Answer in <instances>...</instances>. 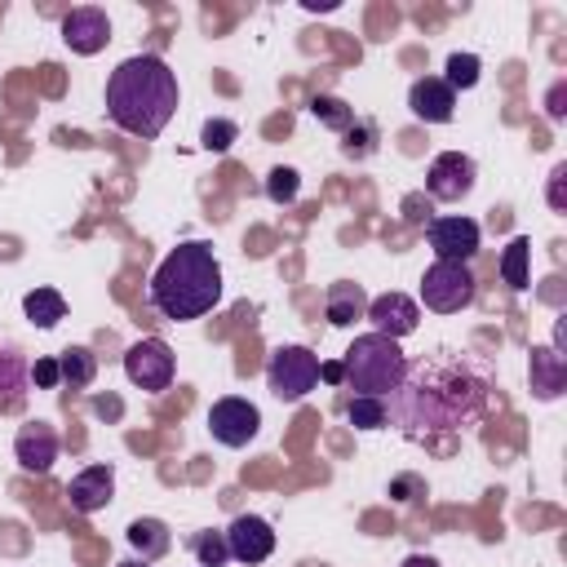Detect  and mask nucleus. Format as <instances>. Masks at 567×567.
I'll return each instance as SVG.
<instances>
[{
    "mask_svg": "<svg viewBox=\"0 0 567 567\" xmlns=\"http://www.w3.org/2000/svg\"><path fill=\"white\" fill-rule=\"evenodd\" d=\"M487 394H492V377L483 363H474L465 350H434L408 363V377L390 394L385 416L408 439L452 434L487 412Z\"/></svg>",
    "mask_w": 567,
    "mask_h": 567,
    "instance_id": "nucleus-1",
    "label": "nucleus"
},
{
    "mask_svg": "<svg viewBox=\"0 0 567 567\" xmlns=\"http://www.w3.org/2000/svg\"><path fill=\"white\" fill-rule=\"evenodd\" d=\"M177 71L159 53H133L106 75V115L133 137H159L177 111Z\"/></svg>",
    "mask_w": 567,
    "mask_h": 567,
    "instance_id": "nucleus-2",
    "label": "nucleus"
},
{
    "mask_svg": "<svg viewBox=\"0 0 567 567\" xmlns=\"http://www.w3.org/2000/svg\"><path fill=\"white\" fill-rule=\"evenodd\" d=\"M151 306L173 319V323H190V319H204L217 301H221V266L213 257L208 244L190 239V244H177L151 275V288H146Z\"/></svg>",
    "mask_w": 567,
    "mask_h": 567,
    "instance_id": "nucleus-3",
    "label": "nucleus"
},
{
    "mask_svg": "<svg viewBox=\"0 0 567 567\" xmlns=\"http://www.w3.org/2000/svg\"><path fill=\"white\" fill-rule=\"evenodd\" d=\"M341 368H346V385L354 394L390 399L399 390V381L408 377V354L399 350V341H390L381 332H363V337L350 341Z\"/></svg>",
    "mask_w": 567,
    "mask_h": 567,
    "instance_id": "nucleus-4",
    "label": "nucleus"
},
{
    "mask_svg": "<svg viewBox=\"0 0 567 567\" xmlns=\"http://www.w3.org/2000/svg\"><path fill=\"white\" fill-rule=\"evenodd\" d=\"M319 385V354L310 346H275L266 359V390L279 403H297Z\"/></svg>",
    "mask_w": 567,
    "mask_h": 567,
    "instance_id": "nucleus-5",
    "label": "nucleus"
},
{
    "mask_svg": "<svg viewBox=\"0 0 567 567\" xmlns=\"http://www.w3.org/2000/svg\"><path fill=\"white\" fill-rule=\"evenodd\" d=\"M478 292V279L465 261H430L425 275H421V301L434 310V315H456L474 301Z\"/></svg>",
    "mask_w": 567,
    "mask_h": 567,
    "instance_id": "nucleus-6",
    "label": "nucleus"
},
{
    "mask_svg": "<svg viewBox=\"0 0 567 567\" xmlns=\"http://www.w3.org/2000/svg\"><path fill=\"white\" fill-rule=\"evenodd\" d=\"M261 430V412L257 403L239 399V394H226L208 408V434L221 443V447H248Z\"/></svg>",
    "mask_w": 567,
    "mask_h": 567,
    "instance_id": "nucleus-7",
    "label": "nucleus"
},
{
    "mask_svg": "<svg viewBox=\"0 0 567 567\" xmlns=\"http://www.w3.org/2000/svg\"><path fill=\"white\" fill-rule=\"evenodd\" d=\"M124 372L137 390H168L173 385V350L159 337H142L124 350Z\"/></svg>",
    "mask_w": 567,
    "mask_h": 567,
    "instance_id": "nucleus-8",
    "label": "nucleus"
},
{
    "mask_svg": "<svg viewBox=\"0 0 567 567\" xmlns=\"http://www.w3.org/2000/svg\"><path fill=\"white\" fill-rule=\"evenodd\" d=\"M474 182H478V164H474L470 155H461V151H443V155L430 159V173H425V190H430V199L456 204V199H465V195L474 190Z\"/></svg>",
    "mask_w": 567,
    "mask_h": 567,
    "instance_id": "nucleus-9",
    "label": "nucleus"
},
{
    "mask_svg": "<svg viewBox=\"0 0 567 567\" xmlns=\"http://www.w3.org/2000/svg\"><path fill=\"white\" fill-rule=\"evenodd\" d=\"M425 235H430V248H434V257L439 261H465L470 266V257L478 252V221L474 217H461V213H452V217H434L430 226H425Z\"/></svg>",
    "mask_w": 567,
    "mask_h": 567,
    "instance_id": "nucleus-10",
    "label": "nucleus"
},
{
    "mask_svg": "<svg viewBox=\"0 0 567 567\" xmlns=\"http://www.w3.org/2000/svg\"><path fill=\"white\" fill-rule=\"evenodd\" d=\"M363 319H372V332H381V337H390V341H403L408 332H416L421 306H416L408 292H381V297H368Z\"/></svg>",
    "mask_w": 567,
    "mask_h": 567,
    "instance_id": "nucleus-11",
    "label": "nucleus"
},
{
    "mask_svg": "<svg viewBox=\"0 0 567 567\" xmlns=\"http://www.w3.org/2000/svg\"><path fill=\"white\" fill-rule=\"evenodd\" d=\"M226 549L235 563H266L275 554V527L261 518V514H239L230 527H226Z\"/></svg>",
    "mask_w": 567,
    "mask_h": 567,
    "instance_id": "nucleus-12",
    "label": "nucleus"
},
{
    "mask_svg": "<svg viewBox=\"0 0 567 567\" xmlns=\"http://www.w3.org/2000/svg\"><path fill=\"white\" fill-rule=\"evenodd\" d=\"M106 40H111V18H106L102 9L80 4V9H71V13L62 18V44H66L71 53L93 58V53L106 49Z\"/></svg>",
    "mask_w": 567,
    "mask_h": 567,
    "instance_id": "nucleus-13",
    "label": "nucleus"
},
{
    "mask_svg": "<svg viewBox=\"0 0 567 567\" xmlns=\"http://www.w3.org/2000/svg\"><path fill=\"white\" fill-rule=\"evenodd\" d=\"M58 447L62 443H58V430L49 421H27L13 434V456H18V465L27 474H49L53 461H58Z\"/></svg>",
    "mask_w": 567,
    "mask_h": 567,
    "instance_id": "nucleus-14",
    "label": "nucleus"
},
{
    "mask_svg": "<svg viewBox=\"0 0 567 567\" xmlns=\"http://www.w3.org/2000/svg\"><path fill=\"white\" fill-rule=\"evenodd\" d=\"M111 496H115V470L111 465H84L66 483V501L75 514H97L111 505Z\"/></svg>",
    "mask_w": 567,
    "mask_h": 567,
    "instance_id": "nucleus-15",
    "label": "nucleus"
},
{
    "mask_svg": "<svg viewBox=\"0 0 567 567\" xmlns=\"http://www.w3.org/2000/svg\"><path fill=\"white\" fill-rule=\"evenodd\" d=\"M408 106H412V115L425 120V124H447V120L456 115V93L443 84V75H421V80H412V89H408Z\"/></svg>",
    "mask_w": 567,
    "mask_h": 567,
    "instance_id": "nucleus-16",
    "label": "nucleus"
},
{
    "mask_svg": "<svg viewBox=\"0 0 567 567\" xmlns=\"http://www.w3.org/2000/svg\"><path fill=\"white\" fill-rule=\"evenodd\" d=\"M363 310H368L363 284H350V279L328 284V292H323V315H328L332 328H350L354 319H363Z\"/></svg>",
    "mask_w": 567,
    "mask_h": 567,
    "instance_id": "nucleus-17",
    "label": "nucleus"
},
{
    "mask_svg": "<svg viewBox=\"0 0 567 567\" xmlns=\"http://www.w3.org/2000/svg\"><path fill=\"white\" fill-rule=\"evenodd\" d=\"M532 390H536V399H558L567 390V359L554 346L532 350Z\"/></svg>",
    "mask_w": 567,
    "mask_h": 567,
    "instance_id": "nucleus-18",
    "label": "nucleus"
},
{
    "mask_svg": "<svg viewBox=\"0 0 567 567\" xmlns=\"http://www.w3.org/2000/svg\"><path fill=\"white\" fill-rule=\"evenodd\" d=\"M124 536H128V545H133V554H137L142 563L164 558L168 545H173V532H168L164 518H133V523L124 527Z\"/></svg>",
    "mask_w": 567,
    "mask_h": 567,
    "instance_id": "nucleus-19",
    "label": "nucleus"
},
{
    "mask_svg": "<svg viewBox=\"0 0 567 567\" xmlns=\"http://www.w3.org/2000/svg\"><path fill=\"white\" fill-rule=\"evenodd\" d=\"M27 381H31V363L18 354V350H0V412H13L22 408L27 399Z\"/></svg>",
    "mask_w": 567,
    "mask_h": 567,
    "instance_id": "nucleus-20",
    "label": "nucleus"
},
{
    "mask_svg": "<svg viewBox=\"0 0 567 567\" xmlns=\"http://www.w3.org/2000/svg\"><path fill=\"white\" fill-rule=\"evenodd\" d=\"M22 310H27V319H31L35 328H58V323L66 319V297H62L58 288H31V292L22 297Z\"/></svg>",
    "mask_w": 567,
    "mask_h": 567,
    "instance_id": "nucleus-21",
    "label": "nucleus"
},
{
    "mask_svg": "<svg viewBox=\"0 0 567 567\" xmlns=\"http://www.w3.org/2000/svg\"><path fill=\"white\" fill-rule=\"evenodd\" d=\"M527 257H532V244H527L523 235H514V239L505 244V252H501V279H505L514 292L532 288V275H527Z\"/></svg>",
    "mask_w": 567,
    "mask_h": 567,
    "instance_id": "nucleus-22",
    "label": "nucleus"
},
{
    "mask_svg": "<svg viewBox=\"0 0 567 567\" xmlns=\"http://www.w3.org/2000/svg\"><path fill=\"white\" fill-rule=\"evenodd\" d=\"M58 368H62V381H66V385L84 390V385L97 377V354H93L89 346H66V350L58 354Z\"/></svg>",
    "mask_w": 567,
    "mask_h": 567,
    "instance_id": "nucleus-23",
    "label": "nucleus"
},
{
    "mask_svg": "<svg viewBox=\"0 0 567 567\" xmlns=\"http://www.w3.org/2000/svg\"><path fill=\"white\" fill-rule=\"evenodd\" d=\"M310 111H315V120H319V124H328V128H337V133L354 128V106H346V102H341V97H332V93H319V97L310 102Z\"/></svg>",
    "mask_w": 567,
    "mask_h": 567,
    "instance_id": "nucleus-24",
    "label": "nucleus"
},
{
    "mask_svg": "<svg viewBox=\"0 0 567 567\" xmlns=\"http://www.w3.org/2000/svg\"><path fill=\"white\" fill-rule=\"evenodd\" d=\"M346 416L354 430H381L390 416H385V399H368V394H354L346 403Z\"/></svg>",
    "mask_w": 567,
    "mask_h": 567,
    "instance_id": "nucleus-25",
    "label": "nucleus"
},
{
    "mask_svg": "<svg viewBox=\"0 0 567 567\" xmlns=\"http://www.w3.org/2000/svg\"><path fill=\"white\" fill-rule=\"evenodd\" d=\"M478 75H483L478 53H452V58H447V75H443V84L456 93V89H474Z\"/></svg>",
    "mask_w": 567,
    "mask_h": 567,
    "instance_id": "nucleus-26",
    "label": "nucleus"
},
{
    "mask_svg": "<svg viewBox=\"0 0 567 567\" xmlns=\"http://www.w3.org/2000/svg\"><path fill=\"white\" fill-rule=\"evenodd\" d=\"M190 549H195L199 567H221V563L230 558V549H226V532H195V536H190Z\"/></svg>",
    "mask_w": 567,
    "mask_h": 567,
    "instance_id": "nucleus-27",
    "label": "nucleus"
},
{
    "mask_svg": "<svg viewBox=\"0 0 567 567\" xmlns=\"http://www.w3.org/2000/svg\"><path fill=\"white\" fill-rule=\"evenodd\" d=\"M297 186H301V182H297V168H284V164L270 168V177H266V195H270L275 204H292V199H297Z\"/></svg>",
    "mask_w": 567,
    "mask_h": 567,
    "instance_id": "nucleus-28",
    "label": "nucleus"
},
{
    "mask_svg": "<svg viewBox=\"0 0 567 567\" xmlns=\"http://www.w3.org/2000/svg\"><path fill=\"white\" fill-rule=\"evenodd\" d=\"M235 137H239V124H235V120H208L204 133H199L204 151H230Z\"/></svg>",
    "mask_w": 567,
    "mask_h": 567,
    "instance_id": "nucleus-29",
    "label": "nucleus"
},
{
    "mask_svg": "<svg viewBox=\"0 0 567 567\" xmlns=\"http://www.w3.org/2000/svg\"><path fill=\"white\" fill-rule=\"evenodd\" d=\"M372 142H377V128H372V124H359V133H354V128H346V142H341V151L363 159V155H372Z\"/></svg>",
    "mask_w": 567,
    "mask_h": 567,
    "instance_id": "nucleus-30",
    "label": "nucleus"
},
{
    "mask_svg": "<svg viewBox=\"0 0 567 567\" xmlns=\"http://www.w3.org/2000/svg\"><path fill=\"white\" fill-rule=\"evenodd\" d=\"M31 381H35L40 390L62 385V368H58V359H35V363H31Z\"/></svg>",
    "mask_w": 567,
    "mask_h": 567,
    "instance_id": "nucleus-31",
    "label": "nucleus"
},
{
    "mask_svg": "<svg viewBox=\"0 0 567 567\" xmlns=\"http://www.w3.org/2000/svg\"><path fill=\"white\" fill-rule=\"evenodd\" d=\"M563 182H567V164H558V168L549 173V208H554V213H567V190H563Z\"/></svg>",
    "mask_w": 567,
    "mask_h": 567,
    "instance_id": "nucleus-32",
    "label": "nucleus"
},
{
    "mask_svg": "<svg viewBox=\"0 0 567 567\" xmlns=\"http://www.w3.org/2000/svg\"><path fill=\"white\" fill-rule=\"evenodd\" d=\"M319 381H328V385H341V381H346V368H341V359H319Z\"/></svg>",
    "mask_w": 567,
    "mask_h": 567,
    "instance_id": "nucleus-33",
    "label": "nucleus"
},
{
    "mask_svg": "<svg viewBox=\"0 0 567 567\" xmlns=\"http://www.w3.org/2000/svg\"><path fill=\"white\" fill-rule=\"evenodd\" d=\"M421 204H425L421 195H408V199H403V217H408L412 226H421V221L430 226V213H421Z\"/></svg>",
    "mask_w": 567,
    "mask_h": 567,
    "instance_id": "nucleus-34",
    "label": "nucleus"
},
{
    "mask_svg": "<svg viewBox=\"0 0 567 567\" xmlns=\"http://www.w3.org/2000/svg\"><path fill=\"white\" fill-rule=\"evenodd\" d=\"M399 567H443V563H439V558H430V554H408Z\"/></svg>",
    "mask_w": 567,
    "mask_h": 567,
    "instance_id": "nucleus-35",
    "label": "nucleus"
},
{
    "mask_svg": "<svg viewBox=\"0 0 567 567\" xmlns=\"http://www.w3.org/2000/svg\"><path fill=\"white\" fill-rule=\"evenodd\" d=\"M93 412H97V416H106V412L120 416V399H93Z\"/></svg>",
    "mask_w": 567,
    "mask_h": 567,
    "instance_id": "nucleus-36",
    "label": "nucleus"
},
{
    "mask_svg": "<svg viewBox=\"0 0 567 567\" xmlns=\"http://www.w3.org/2000/svg\"><path fill=\"white\" fill-rule=\"evenodd\" d=\"M115 567H151V563H142V558H128V563H115Z\"/></svg>",
    "mask_w": 567,
    "mask_h": 567,
    "instance_id": "nucleus-37",
    "label": "nucleus"
}]
</instances>
